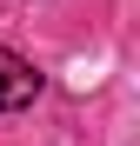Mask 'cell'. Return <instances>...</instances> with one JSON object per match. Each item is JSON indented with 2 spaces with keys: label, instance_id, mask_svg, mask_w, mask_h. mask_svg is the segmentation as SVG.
Masks as SVG:
<instances>
[{
  "label": "cell",
  "instance_id": "1",
  "mask_svg": "<svg viewBox=\"0 0 140 146\" xmlns=\"http://www.w3.org/2000/svg\"><path fill=\"white\" fill-rule=\"evenodd\" d=\"M33 100H40L33 60H20L13 46H0V113H20V106H33Z\"/></svg>",
  "mask_w": 140,
  "mask_h": 146
}]
</instances>
